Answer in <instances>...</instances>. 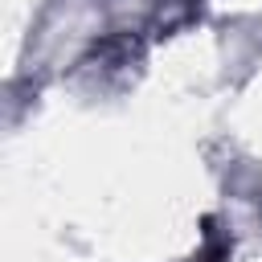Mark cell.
<instances>
[{"mask_svg": "<svg viewBox=\"0 0 262 262\" xmlns=\"http://www.w3.org/2000/svg\"><path fill=\"white\" fill-rule=\"evenodd\" d=\"M196 262H225V250H221V242H217L213 233H209V246L196 254Z\"/></svg>", "mask_w": 262, "mask_h": 262, "instance_id": "1", "label": "cell"}]
</instances>
